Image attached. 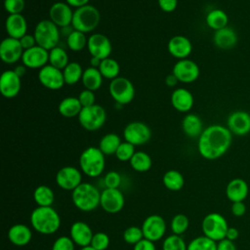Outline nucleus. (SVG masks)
<instances>
[{"label": "nucleus", "instance_id": "nucleus-1", "mask_svg": "<svg viewBox=\"0 0 250 250\" xmlns=\"http://www.w3.org/2000/svg\"><path fill=\"white\" fill-rule=\"evenodd\" d=\"M232 134L228 127L213 124L204 128L197 141L199 154L207 160L222 157L230 147Z\"/></svg>", "mask_w": 250, "mask_h": 250}, {"label": "nucleus", "instance_id": "nucleus-2", "mask_svg": "<svg viewBox=\"0 0 250 250\" xmlns=\"http://www.w3.org/2000/svg\"><path fill=\"white\" fill-rule=\"evenodd\" d=\"M30 224L32 229L40 234L50 235L59 230L61 217L52 206H37L30 214Z\"/></svg>", "mask_w": 250, "mask_h": 250}, {"label": "nucleus", "instance_id": "nucleus-3", "mask_svg": "<svg viewBox=\"0 0 250 250\" xmlns=\"http://www.w3.org/2000/svg\"><path fill=\"white\" fill-rule=\"evenodd\" d=\"M71 200L78 210L91 212L100 206L101 191L90 183H81L71 191Z\"/></svg>", "mask_w": 250, "mask_h": 250}, {"label": "nucleus", "instance_id": "nucleus-4", "mask_svg": "<svg viewBox=\"0 0 250 250\" xmlns=\"http://www.w3.org/2000/svg\"><path fill=\"white\" fill-rule=\"evenodd\" d=\"M104 154L99 147L89 146L79 156V167L81 172L89 178H97L104 170Z\"/></svg>", "mask_w": 250, "mask_h": 250}, {"label": "nucleus", "instance_id": "nucleus-5", "mask_svg": "<svg viewBox=\"0 0 250 250\" xmlns=\"http://www.w3.org/2000/svg\"><path fill=\"white\" fill-rule=\"evenodd\" d=\"M101 21V14L99 10L93 5H86L77 8L73 12L71 27L83 33L94 31Z\"/></svg>", "mask_w": 250, "mask_h": 250}, {"label": "nucleus", "instance_id": "nucleus-6", "mask_svg": "<svg viewBox=\"0 0 250 250\" xmlns=\"http://www.w3.org/2000/svg\"><path fill=\"white\" fill-rule=\"evenodd\" d=\"M33 35L36 44L48 51L57 47L60 42V29L51 20L40 21L35 28Z\"/></svg>", "mask_w": 250, "mask_h": 250}, {"label": "nucleus", "instance_id": "nucleus-7", "mask_svg": "<svg viewBox=\"0 0 250 250\" xmlns=\"http://www.w3.org/2000/svg\"><path fill=\"white\" fill-rule=\"evenodd\" d=\"M201 229L203 235L218 242L226 238L229 225L223 215L217 212H212L203 218Z\"/></svg>", "mask_w": 250, "mask_h": 250}, {"label": "nucleus", "instance_id": "nucleus-8", "mask_svg": "<svg viewBox=\"0 0 250 250\" xmlns=\"http://www.w3.org/2000/svg\"><path fill=\"white\" fill-rule=\"evenodd\" d=\"M105 120L106 112L104 108L97 104L88 107H82L78 115L79 124L86 131L90 132L101 129L105 123Z\"/></svg>", "mask_w": 250, "mask_h": 250}, {"label": "nucleus", "instance_id": "nucleus-9", "mask_svg": "<svg viewBox=\"0 0 250 250\" xmlns=\"http://www.w3.org/2000/svg\"><path fill=\"white\" fill-rule=\"evenodd\" d=\"M109 94L118 104H130L135 97V87L126 77L118 76L109 83Z\"/></svg>", "mask_w": 250, "mask_h": 250}, {"label": "nucleus", "instance_id": "nucleus-10", "mask_svg": "<svg viewBox=\"0 0 250 250\" xmlns=\"http://www.w3.org/2000/svg\"><path fill=\"white\" fill-rule=\"evenodd\" d=\"M124 140L132 145L142 146L146 144L151 138V130L142 121H132L123 130Z\"/></svg>", "mask_w": 250, "mask_h": 250}, {"label": "nucleus", "instance_id": "nucleus-11", "mask_svg": "<svg viewBox=\"0 0 250 250\" xmlns=\"http://www.w3.org/2000/svg\"><path fill=\"white\" fill-rule=\"evenodd\" d=\"M125 204V197L119 188H104L101 192L100 206L108 214L120 212Z\"/></svg>", "mask_w": 250, "mask_h": 250}, {"label": "nucleus", "instance_id": "nucleus-12", "mask_svg": "<svg viewBox=\"0 0 250 250\" xmlns=\"http://www.w3.org/2000/svg\"><path fill=\"white\" fill-rule=\"evenodd\" d=\"M141 228L144 233V238L152 242L160 240L166 232L165 220L161 216L155 214L147 216L144 220Z\"/></svg>", "mask_w": 250, "mask_h": 250}, {"label": "nucleus", "instance_id": "nucleus-13", "mask_svg": "<svg viewBox=\"0 0 250 250\" xmlns=\"http://www.w3.org/2000/svg\"><path fill=\"white\" fill-rule=\"evenodd\" d=\"M172 73L176 75L179 82L182 83H192L197 80L200 74L198 64L189 59L178 60L174 64Z\"/></svg>", "mask_w": 250, "mask_h": 250}, {"label": "nucleus", "instance_id": "nucleus-14", "mask_svg": "<svg viewBox=\"0 0 250 250\" xmlns=\"http://www.w3.org/2000/svg\"><path fill=\"white\" fill-rule=\"evenodd\" d=\"M57 185L64 190H74L82 183V172L74 166H64L56 174Z\"/></svg>", "mask_w": 250, "mask_h": 250}, {"label": "nucleus", "instance_id": "nucleus-15", "mask_svg": "<svg viewBox=\"0 0 250 250\" xmlns=\"http://www.w3.org/2000/svg\"><path fill=\"white\" fill-rule=\"evenodd\" d=\"M87 49L91 57L104 60L109 58L112 51V46L109 38L106 35L103 33H94L88 37Z\"/></svg>", "mask_w": 250, "mask_h": 250}, {"label": "nucleus", "instance_id": "nucleus-16", "mask_svg": "<svg viewBox=\"0 0 250 250\" xmlns=\"http://www.w3.org/2000/svg\"><path fill=\"white\" fill-rule=\"evenodd\" d=\"M23 51L19 39L8 36L0 43V58L7 64H13L21 60Z\"/></svg>", "mask_w": 250, "mask_h": 250}, {"label": "nucleus", "instance_id": "nucleus-17", "mask_svg": "<svg viewBox=\"0 0 250 250\" xmlns=\"http://www.w3.org/2000/svg\"><path fill=\"white\" fill-rule=\"evenodd\" d=\"M38 80L41 85L50 90H59L65 84L62 70L49 63L39 69Z\"/></svg>", "mask_w": 250, "mask_h": 250}, {"label": "nucleus", "instance_id": "nucleus-18", "mask_svg": "<svg viewBox=\"0 0 250 250\" xmlns=\"http://www.w3.org/2000/svg\"><path fill=\"white\" fill-rule=\"evenodd\" d=\"M21 62L27 68L40 69L49 62V51L36 45L23 51Z\"/></svg>", "mask_w": 250, "mask_h": 250}, {"label": "nucleus", "instance_id": "nucleus-19", "mask_svg": "<svg viewBox=\"0 0 250 250\" xmlns=\"http://www.w3.org/2000/svg\"><path fill=\"white\" fill-rule=\"evenodd\" d=\"M71 8L66 2H55L50 7L49 18L59 27H68L71 25L74 12Z\"/></svg>", "mask_w": 250, "mask_h": 250}, {"label": "nucleus", "instance_id": "nucleus-20", "mask_svg": "<svg viewBox=\"0 0 250 250\" xmlns=\"http://www.w3.org/2000/svg\"><path fill=\"white\" fill-rule=\"evenodd\" d=\"M227 127L233 135H247L250 133V113L244 110L232 111L228 116Z\"/></svg>", "mask_w": 250, "mask_h": 250}, {"label": "nucleus", "instance_id": "nucleus-21", "mask_svg": "<svg viewBox=\"0 0 250 250\" xmlns=\"http://www.w3.org/2000/svg\"><path fill=\"white\" fill-rule=\"evenodd\" d=\"M21 78L14 71L7 69L3 71L0 77V92L3 97L13 99L18 96L21 88Z\"/></svg>", "mask_w": 250, "mask_h": 250}, {"label": "nucleus", "instance_id": "nucleus-22", "mask_svg": "<svg viewBox=\"0 0 250 250\" xmlns=\"http://www.w3.org/2000/svg\"><path fill=\"white\" fill-rule=\"evenodd\" d=\"M167 50L169 54L178 59H188L192 51V44L190 40L184 35H175L168 41Z\"/></svg>", "mask_w": 250, "mask_h": 250}, {"label": "nucleus", "instance_id": "nucleus-23", "mask_svg": "<svg viewBox=\"0 0 250 250\" xmlns=\"http://www.w3.org/2000/svg\"><path fill=\"white\" fill-rule=\"evenodd\" d=\"M94 233L88 224L82 221L74 222L69 229V236L75 245L81 247L89 246Z\"/></svg>", "mask_w": 250, "mask_h": 250}, {"label": "nucleus", "instance_id": "nucleus-24", "mask_svg": "<svg viewBox=\"0 0 250 250\" xmlns=\"http://www.w3.org/2000/svg\"><path fill=\"white\" fill-rule=\"evenodd\" d=\"M5 28L9 37L21 39L27 33V22L22 14L9 15L5 21Z\"/></svg>", "mask_w": 250, "mask_h": 250}, {"label": "nucleus", "instance_id": "nucleus-25", "mask_svg": "<svg viewBox=\"0 0 250 250\" xmlns=\"http://www.w3.org/2000/svg\"><path fill=\"white\" fill-rule=\"evenodd\" d=\"M172 106L180 112H188L194 104L192 94L186 88H177L171 94Z\"/></svg>", "mask_w": 250, "mask_h": 250}, {"label": "nucleus", "instance_id": "nucleus-26", "mask_svg": "<svg viewBox=\"0 0 250 250\" xmlns=\"http://www.w3.org/2000/svg\"><path fill=\"white\" fill-rule=\"evenodd\" d=\"M248 184L241 178H234L230 180L226 187V195L231 202L244 201L248 196Z\"/></svg>", "mask_w": 250, "mask_h": 250}, {"label": "nucleus", "instance_id": "nucleus-27", "mask_svg": "<svg viewBox=\"0 0 250 250\" xmlns=\"http://www.w3.org/2000/svg\"><path fill=\"white\" fill-rule=\"evenodd\" d=\"M8 238L16 246H25L31 241V229L23 224H15L8 230Z\"/></svg>", "mask_w": 250, "mask_h": 250}, {"label": "nucleus", "instance_id": "nucleus-28", "mask_svg": "<svg viewBox=\"0 0 250 250\" xmlns=\"http://www.w3.org/2000/svg\"><path fill=\"white\" fill-rule=\"evenodd\" d=\"M238 37L236 32L229 26L216 30L213 35V42L216 47L222 50L232 49L237 43Z\"/></svg>", "mask_w": 250, "mask_h": 250}, {"label": "nucleus", "instance_id": "nucleus-29", "mask_svg": "<svg viewBox=\"0 0 250 250\" xmlns=\"http://www.w3.org/2000/svg\"><path fill=\"white\" fill-rule=\"evenodd\" d=\"M182 129L185 135L191 139H198L204 130L201 118L194 113L185 115L182 121Z\"/></svg>", "mask_w": 250, "mask_h": 250}, {"label": "nucleus", "instance_id": "nucleus-30", "mask_svg": "<svg viewBox=\"0 0 250 250\" xmlns=\"http://www.w3.org/2000/svg\"><path fill=\"white\" fill-rule=\"evenodd\" d=\"M59 112L62 116L66 117V118H71L78 116L81 109L82 105L76 97H65L62 99L58 106Z\"/></svg>", "mask_w": 250, "mask_h": 250}, {"label": "nucleus", "instance_id": "nucleus-31", "mask_svg": "<svg viewBox=\"0 0 250 250\" xmlns=\"http://www.w3.org/2000/svg\"><path fill=\"white\" fill-rule=\"evenodd\" d=\"M103 75L101 74L99 68L96 67H87L82 75V84L87 90L93 92L99 90L103 84Z\"/></svg>", "mask_w": 250, "mask_h": 250}, {"label": "nucleus", "instance_id": "nucleus-32", "mask_svg": "<svg viewBox=\"0 0 250 250\" xmlns=\"http://www.w3.org/2000/svg\"><path fill=\"white\" fill-rule=\"evenodd\" d=\"M206 24L213 30H219L228 26L229 17L227 13L222 9L211 10L205 18Z\"/></svg>", "mask_w": 250, "mask_h": 250}, {"label": "nucleus", "instance_id": "nucleus-33", "mask_svg": "<svg viewBox=\"0 0 250 250\" xmlns=\"http://www.w3.org/2000/svg\"><path fill=\"white\" fill-rule=\"evenodd\" d=\"M33 199L37 204V206H41V207L52 206L55 201L54 190L46 185L38 186L33 191Z\"/></svg>", "mask_w": 250, "mask_h": 250}, {"label": "nucleus", "instance_id": "nucleus-34", "mask_svg": "<svg viewBox=\"0 0 250 250\" xmlns=\"http://www.w3.org/2000/svg\"><path fill=\"white\" fill-rule=\"evenodd\" d=\"M120 137L115 133H107L102 137L99 142V148L104 155L115 154L118 146L121 144Z\"/></svg>", "mask_w": 250, "mask_h": 250}, {"label": "nucleus", "instance_id": "nucleus-35", "mask_svg": "<svg viewBox=\"0 0 250 250\" xmlns=\"http://www.w3.org/2000/svg\"><path fill=\"white\" fill-rule=\"evenodd\" d=\"M164 187L171 191H178L183 188L185 185L184 176L177 170H168L162 178Z\"/></svg>", "mask_w": 250, "mask_h": 250}, {"label": "nucleus", "instance_id": "nucleus-36", "mask_svg": "<svg viewBox=\"0 0 250 250\" xmlns=\"http://www.w3.org/2000/svg\"><path fill=\"white\" fill-rule=\"evenodd\" d=\"M130 166L136 172L144 173L151 168V157L145 151H136L129 161Z\"/></svg>", "mask_w": 250, "mask_h": 250}, {"label": "nucleus", "instance_id": "nucleus-37", "mask_svg": "<svg viewBox=\"0 0 250 250\" xmlns=\"http://www.w3.org/2000/svg\"><path fill=\"white\" fill-rule=\"evenodd\" d=\"M84 70L80 63L76 62H70L62 70L64 82L67 85H74L82 79Z\"/></svg>", "mask_w": 250, "mask_h": 250}, {"label": "nucleus", "instance_id": "nucleus-38", "mask_svg": "<svg viewBox=\"0 0 250 250\" xmlns=\"http://www.w3.org/2000/svg\"><path fill=\"white\" fill-rule=\"evenodd\" d=\"M69 63L68 55L62 47L57 46L49 51V64L54 67L63 70V68Z\"/></svg>", "mask_w": 250, "mask_h": 250}, {"label": "nucleus", "instance_id": "nucleus-39", "mask_svg": "<svg viewBox=\"0 0 250 250\" xmlns=\"http://www.w3.org/2000/svg\"><path fill=\"white\" fill-rule=\"evenodd\" d=\"M99 70L104 78L112 80L119 76L120 65L116 60L109 57L104 60H102V62L99 66Z\"/></svg>", "mask_w": 250, "mask_h": 250}, {"label": "nucleus", "instance_id": "nucleus-40", "mask_svg": "<svg viewBox=\"0 0 250 250\" xmlns=\"http://www.w3.org/2000/svg\"><path fill=\"white\" fill-rule=\"evenodd\" d=\"M88 38L86 37V34L73 29L67 34L66 37V45L68 49H70L73 52H79L82 51L85 47H87Z\"/></svg>", "mask_w": 250, "mask_h": 250}, {"label": "nucleus", "instance_id": "nucleus-41", "mask_svg": "<svg viewBox=\"0 0 250 250\" xmlns=\"http://www.w3.org/2000/svg\"><path fill=\"white\" fill-rule=\"evenodd\" d=\"M188 250H217V242L205 235H200L188 242Z\"/></svg>", "mask_w": 250, "mask_h": 250}, {"label": "nucleus", "instance_id": "nucleus-42", "mask_svg": "<svg viewBox=\"0 0 250 250\" xmlns=\"http://www.w3.org/2000/svg\"><path fill=\"white\" fill-rule=\"evenodd\" d=\"M188 226H189V221L188 216H186L185 214L175 215L170 224V228L173 234H177V235L183 234L188 229Z\"/></svg>", "mask_w": 250, "mask_h": 250}, {"label": "nucleus", "instance_id": "nucleus-43", "mask_svg": "<svg viewBox=\"0 0 250 250\" xmlns=\"http://www.w3.org/2000/svg\"><path fill=\"white\" fill-rule=\"evenodd\" d=\"M162 250H188V245L181 235L171 234L163 240Z\"/></svg>", "mask_w": 250, "mask_h": 250}, {"label": "nucleus", "instance_id": "nucleus-44", "mask_svg": "<svg viewBox=\"0 0 250 250\" xmlns=\"http://www.w3.org/2000/svg\"><path fill=\"white\" fill-rule=\"evenodd\" d=\"M144 238L142 228L138 226H130L123 232V239L127 244L135 245Z\"/></svg>", "mask_w": 250, "mask_h": 250}, {"label": "nucleus", "instance_id": "nucleus-45", "mask_svg": "<svg viewBox=\"0 0 250 250\" xmlns=\"http://www.w3.org/2000/svg\"><path fill=\"white\" fill-rule=\"evenodd\" d=\"M135 152H136L135 146L125 141L120 144L114 155L119 161L125 162V161H130V159L132 158Z\"/></svg>", "mask_w": 250, "mask_h": 250}, {"label": "nucleus", "instance_id": "nucleus-46", "mask_svg": "<svg viewBox=\"0 0 250 250\" xmlns=\"http://www.w3.org/2000/svg\"><path fill=\"white\" fill-rule=\"evenodd\" d=\"M109 242L110 240L108 234L103 231H98L94 233L90 246L96 250H106L109 246Z\"/></svg>", "mask_w": 250, "mask_h": 250}, {"label": "nucleus", "instance_id": "nucleus-47", "mask_svg": "<svg viewBox=\"0 0 250 250\" xmlns=\"http://www.w3.org/2000/svg\"><path fill=\"white\" fill-rule=\"evenodd\" d=\"M74 249H75V244L70 238V236L62 235L54 241L51 250H74Z\"/></svg>", "mask_w": 250, "mask_h": 250}, {"label": "nucleus", "instance_id": "nucleus-48", "mask_svg": "<svg viewBox=\"0 0 250 250\" xmlns=\"http://www.w3.org/2000/svg\"><path fill=\"white\" fill-rule=\"evenodd\" d=\"M24 0H4V8L9 15L21 14V12L24 10Z\"/></svg>", "mask_w": 250, "mask_h": 250}, {"label": "nucleus", "instance_id": "nucleus-49", "mask_svg": "<svg viewBox=\"0 0 250 250\" xmlns=\"http://www.w3.org/2000/svg\"><path fill=\"white\" fill-rule=\"evenodd\" d=\"M121 176L116 171H109L104 175V184L107 188H118L121 185Z\"/></svg>", "mask_w": 250, "mask_h": 250}, {"label": "nucleus", "instance_id": "nucleus-50", "mask_svg": "<svg viewBox=\"0 0 250 250\" xmlns=\"http://www.w3.org/2000/svg\"><path fill=\"white\" fill-rule=\"evenodd\" d=\"M77 98H78L82 107H88V106L95 104V101H96L95 92H93L91 90L85 89V90L81 91Z\"/></svg>", "mask_w": 250, "mask_h": 250}, {"label": "nucleus", "instance_id": "nucleus-51", "mask_svg": "<svg viewBox=\"0 0 250 250\" xmlns=\"http://www.w3.org/2000/svg\"><path fill=\"white\" fill-rule=\"evenodd\" d=\"M159 8L165 13H172L178 6V0H157Z\"/></svg>", "mask_w": 250, "mask_h": 250}, {"label": "nucleus", "instance_id": "nucleus-52", "mask_svg": "<svg viewBox=\"0 0 250 250\" xmlns=\"http://www.w3.org/2000/svg\"><path fill=\"white\" fill-rule=\"evenodd\" d=\"M246 205L243 201L232 202L230 206V211L233 216L235 217H242L246 213Z\"/></svg>", "mask_w": 250, "mask_h": 250}, {"label": "nucleus", "instance_id": "nucleus-53", "mask_svg": "<svg viewBox=\"0 0 250 250\" xmlns=\"http://www.w3.org/2000/svg\"><path fill=\"white\" fill-rule=\"evenodd\" d=\"M20 42H21V47L23 48V50H27V49H30L34 46H36V40H35V37L33 34H28L26 33L25 35H23L21 39H19Z\"/></svg>", "mask_w": 250, "mask_h": 250}, {"label": "nucleus", "instance_id": "nucleus-54", "mask_svg": "<svg viewBox=\"0 0 250 250\" xmlns=\"http://www.w3.org/2000/svg\"><path fill=\"white\" fill-rule=\"evenodd\" d=\"M133 250H156V247L154 242L146 238H143L137 244L134 245Z\"/></svg>", "mask_w": 250, "mask_h": 250}, {"label": "nucleus", "instance_id": "nucleus-55", "mask_svg": "<svg viewBox=\"0 0 250 250\" xmlns=\"http://www.w3.org/2000/svg\"><path fill=\"white\" fill-rule=\"evenodd\" d=\"M217 250H237L233 241L224 238L217 242Z\"/></svg>", "mask_w": 250, "mask_h": 250}, {"label": "nucleus", "instance_id": "nucleus-56", "mask_svg": "<svg viewBox=\"0 0 250 250\" xmlns=\"http://www.w3.org/2000/svg\"><path fill=\"white\" fill-rule=\"evenodd\" d=\"M239 236V231L236 228L234 227H229L228 230H227V234H226V238L229 239L231 241H234L238 238Z\"/></svg>", "mask_w": 250, "mask_h": 250}, {"label": "nucleus", "instance_id": "nucleus-57", "mask_svg": "<svg viewBox=\"0 0 250 250\" xmlns=\"http://www.w3.org/2000/svg\"><path fill=\"white\" fill-rule=\"evenodd\" d=\"M90 0H65V2L70 6L74 8H80L83 6H86L89 4Z\"/></svg>", "mask_w": 250, "mask_h": 250}, {"label": "nucleus", "instance_id": "nucleus-58", "mask_svg": "<svg viewBox=\"0 0 250 250\" xmlns=\"http://www.w3.org/2000/svg\"><path fill=\"white\" fill-rule=\"evenodd\" d=\"M178 82H179V80L174 73H170L165 77V84L168 87H174L178 84Z\"/></svg>", "mask_w": 250, "mask_h": 250}, {"label": "nucleus", "instance_id": "nucleus-59", "mask_svg": "<svg viewBox=\"0 0 250 250\" xmlns=\"http://www.w3.org/2000/svg\"><path fill=\"white\" fill-rule=\"evenodd\" d=\"M26 66L25 65H23V64H20V65H17L15 68H14V71L21 78L24 74H25V72H26Z\"/></svg>", "mask_w": 250, "mask_h": 250}, {"label": "nucleus", "instance_id": "nucleus-60", "mask_svg": "<svg viewBox=\"0 0 250 250\" xmlns=\"http://www.w3.org/2000/svg\"><path fill=\"white\" fill-rule=\"evenodd\" d=\"M102 62V60H100L99 58H96V57H91L90 59V65L92 67H96V68H99L100 64Z\"/></svg>", "mask_w": 250, "mask_h": 250}, {"label": "nucleus", "instance_id": "nucleus-61", "mask_svg": "<svg viewBox=\"0 0 250 250\" xmlns=\"http://www.w3.org/2000/svg\"><path fill=\"white\" fill-rule=\"evenodd\" d=\"M80 250H96V249H94L92 246H85V247H81L80 248Z\"/></svg>", "mask_w": 250, "mask_h": 250}]
</instances>
